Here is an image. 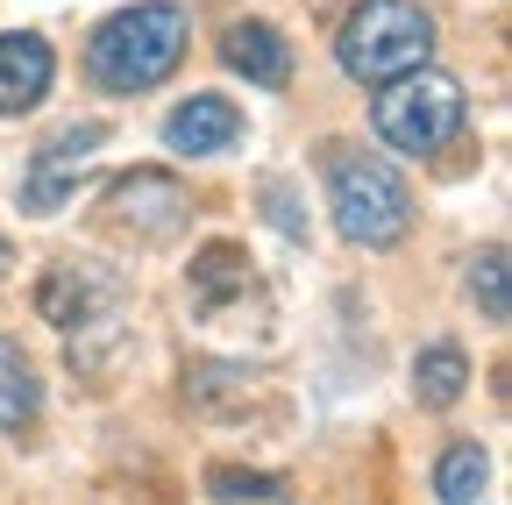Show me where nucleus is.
I'll return each instance as SVG.
<instances>
[{
	"instance_id": "4468645a",
	"label": "nucleus",
	"mask_w": 512,
	"mask_h": 505,
	"mask_svg": "<svg viewBox=\"0 0 512 505\" xmlns=\"http://www.w3.org/2000/svg\"><path fill=\"white\" fill-rule=\"evenodd\" d=\"M484 477H491V456L477 441H448L441 463H434V498L441 505H477L484 498Z\"/></svg>"
},
{
	"instance_id": "20e7f679",
	"label": "nucleus",
	"mask_w": 512,
	"mask_h": 505,
	"mask_svg": "<svg viewBox=\"0 0 512 505\" xmlns=\"http://www.w3.org/2000/svg\"><path fill=\"white\" fill-rule=\"evenodd\" d=\"M463 114H470V100H463V86L448 79V72H406V79H384V93H377V107H370V121H377V136L392 143L399 157H434V150H448L463 136Z\"/></svg>"
},
{
	"instance_id": "1a4fd4ad",
	"label": "nucleus",
	"mask_w": 512,
	"mask_h": 505,
	"mask_svg": "<svg viewBox=\"0 0 512 505\" xmlns=\"http://www.w3.org/2000/svg\"><path fill=\"white\" fill-rule=\"evenodd\" d=\"M50 79H57V57H50L43 36H29V29H8V36H0V121L43 107Z\"/></svg>"
},
{
	"instance_id": "f03ea898",
	"label": "nucleus",
	"mask_w": 512,
	"mask_h": 505,
	"mask_svg": "<svg viewBox=\"0 0 512 505\" xmlns=\"http://www.w3.org/2000/svg\"><path fill=\"white\" fill-rule=\"evenodd\" d=\"M434 57V22L420 0H356L342 36H335V65L356 86H384V79H406Z\"/></svg>"
},
{
	"instance_id": "ddd939ff",
	"label": "nucleus",
	"mask_w": 512,
	"mask_h": 505,
	"mask_svg": "<svg viewBox=\"0 0 512 505\" xmlns=\"http://www.w3.org/2000/svg\"><path fill=\"white\" fill-rule=\"evenodd\" d=\"M463 392H470V356L456 342H434L413 356V399L420 406H456Z\"/></svg>"
},
{
	"instance_id": "2eb2a0df",
	"label": "nucleus",
	"mask_w": 512,
	"mask_h": 505,
	"mask_svg": "<svg viewBox=\"0 0 512 505\" xmlns=\"http://www.w3.org/2000/svg\"><path fill=\"white\" fill-rule=\"evenodd\" d=\"M207 498H214V505H285V484L264 477V470L214 463V470H207Z\"/></svg>"
},
{
	"instance_id": "6e6552de",
	"label": "nucleus",
	"mask_w": 512,
	"mask_h": 505,
	"mask_svg": "<svg viewBox=\"0 0 512 505\" xmlns=\"http://www.w3.org/2000/svg\"><path fill=\"white\" fill-rule=\"evenodd\" d=\"M242 143V107L221 93H192L164 114V150L178 157H228Z\"/></svg>"
},
{
	"instance_id": "0eeeda50",
	"label": "nucleus",
	"mask_w": 512,
	"mask_h": 505,
	"mask_svg": "<svg viewBox=\"0 0 512 505\" xmlns=\"http://www.w3.org/2000/svg\"><path fill=\"white\" fill-rule=\"evenodd\" d=\"M107 207H114V221H121V228H136L143 242L178 235V228H185V214H192L185 185H178L171 171H128V178H114Z\"/></svg>"
},
{
	"instance_id": "423d86ee",
	"label": "nucleus",
	"mask_w": 512,
	"mask_h": 505,
	"mask_svg": "<svg viewBox=\"0 0 512 505\" xmlns=\"http://www.w3.org/2000/svg\"><path fill=\"white\" fill-rule=\"evenodd\" d=\"M100 143H107L100 121H72V129H57V136L36 150L29 178H22V207H29V214H57L64 193H72V178L86 171V157H93Z\"/></svg>"
},
{
	"instance_id": "f8f14e48",
	"label": "nucleus",
	"mask_w": 512,
	"mask_h": 505,
	"mask_svg": "<svg viewBox=\"0 0 512 505\" xmlns=\"http://www.w3.org/2000/svg\"><path fill=\"white\" fill-rule=\"evenodd\" d=\"M36 413H43V377H36V363H29L22 342L0 335V427H8V434H29Z\"/></svg>"
},
{
	"instance_id": "39448f33",
	"label": "nucleus",
	"mask_w": 512,
	"mask_h": 505,
	"mask_svg": "<svg viewBox=\"0 0 512 505\" xmlns=\"http://www.w3.org/2000/svg\"><path fill=\"white\" fill-rule=\"evenodd\" d=\"M36 306H43V321L50 328H100V321H114L121 313V278L114 271H100V264H79V257H64V264H50L43 271V285H36Z\"/></svg>"
},
{
	"instance_id": "f3484780",
	"label": "nucleus",
	"mask_w": 512,
	"mask_h": 505,
	"mask_svg": "<svg viewBox=\"0 0 512 505\" xmlns=\"http://www.w3.org/2000/svg\"><path fill=\"white\" fill-rule=\"evenodd\" d=\"M264 200H271V221H278L285 235H306V221L292 214V185H285V178H271V185H264Z\"/></svg>"
},
{
	"instance_id": "dca6fc26",
	"label": "nucleus",
	"mask_w": 512,
	"mask_h": 505,
	"mask_svg": "<svg viewBox=\"0 0 512 505\" xmlns=\"http://www.w3.org/2000/svg\"><path fill=\"white\" fill-rule=\"evenodd\" d=\"M470 292H477V306H484V321H491V328H505V321H512V278H505V249H484V257L470 264Z\"/></svg>"
},
{
	"instance_id": "f257e3e1",
	"label": "nucleus",
	"mask_w": 512,
	"mask_h": 505,
	"mask_svg": "<svg viewBox=\"0 0 512 505\" xmlns=\"http://www.w3.org/2000/svg\"><path fill=\"white\" fill-rule=\"evenodd\" d=\"M185 57V8L171 0H136V8H121L93 29L86 43V72L100 93H150L178 72Z\"/></svg>"
},
{
	"instance_id": "9b49d317",
	"label": "nucleus",
	"mask_w": 512,
	"mask_h": 505,
	"mask_svg": "<svg viewBox=\"0 0 512 505\" xmlns=\"http://www.w3.org/2000/svg\"><path fill=\"white\" fill-rule=\"evenodd\" d=\"M249 285L256 278H249V257H242L235 242H207L200 257H192V271H185V292H192V306H200L207 321H221Z\"/></svg>"
},
{
	"instance_id": "9d476101",
	"label": "nucleus",
	"mask_w": 512,
	"mask_h": 505,
	"mask_svg": "<svg viewBox=\"0 0 512 505\" xmlns=\"http://www.w3.org/2000/svg\"><path fill=\"white\" fill-rule=\"evenodd\" d=\"M221 65L235 79H249L256 93H278L292 79V50H285V36L271 22H228L221 29Z\"/></svg>"
},
{
	"instance_id": "7ed1b4c3",
	"label": "nucleus",
	"mask_w": 512,
	"mask_h": 505,
	"mask_svg": "<svg viewBox=\"0 0 512 505\" xmlns=\"http://www.w3.org/2000/svg\"><path fill=\"white\" fill-rule=\"evenodd\" d=\"M328 207H335L342 242H356V249H392L413 228L406 178L370 150H335L328 157Z\"/></svg>"
}]
</instances>
